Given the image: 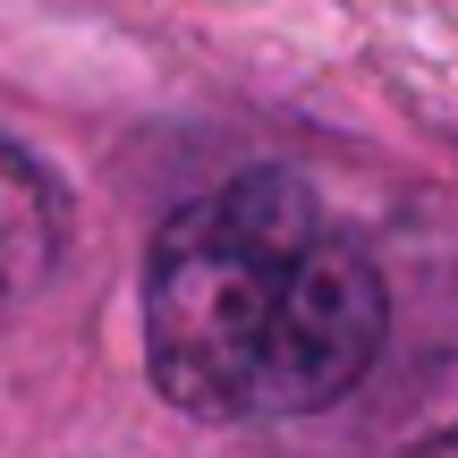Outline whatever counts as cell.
I'll return each instance as SVG.
<instances>
[{"label": "cell", "mask_w": 458, "mask_h": 458, "mask_svg": "<svg viewBox=\"0 0 458 458\" xmlns=\"http://www.w3.org/2000/svg\"><path fill=\"white\" fill-rule=\"evenodd\" d=\"M391 458H458V348L408 391V408L391 416Z\"/></svg>", "instance_id": "obj_3"}, {"label": "cell", "mask_w": 458, "mask_h": 458, "mask_svg": "<svg viewBox=\"0 0 458 458\" xmlns=\"http://www.w3.org/2000/svg\"><path fill=\"white\" fill-rule=\"evenodd\" d=\"M51 255H60V187L17 145H0V323L43 289Z\"/></svg>", "instance_id": "obj_2"}, {"label": "cell", "mask_w": 458, "mask_h": 458, "mask_svg": "<svg viewBox=\"0 0 458 458\" xmlns=\"http://www.w3.org/2000/svg\"><path fill=\"white\" fill-rule=\"evenodd\" d=\"M382 272L306 179L246 170L170 213L145 263V357L187 416H314L382 357Z\"/></svg>", "instance_id": "obj_1"}]
</instances>
